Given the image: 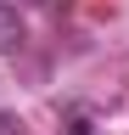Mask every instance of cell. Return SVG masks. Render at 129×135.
<instances>
[{
	"mask_svg": "<svg viewBox=\"0 0 129 135\" xmlns=\"http://www.w3.org/2000/svg\"><path fill=\"white\" fill-rule=\"evenodd\" d=\"M17 45H23V17L11 11V6H0V56L17 51Z\"/></svg>",
	"mask_w": 129,
	"mask_h": 135,
	"instance_id": "cell-1",
	"label": "cell"
},
{
	"mask_svg": "<svg viewBox=\"0 0 129 135\" xmlns=\"http://www.w3.org/2000/svg\"><path fill=\"white\" fill-rule=\"evenodd\" d=\"M79 135H90V129H79Z\"/></svg>",
	"mask_w": 129,
	"mask_h": 135,
	"instance_id": "cell-2",
	"label": "cell"
}]
</instances>
